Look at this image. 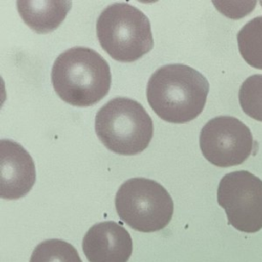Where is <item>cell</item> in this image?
I'll use <instances>...</instances> for the list:
<instances>
[{
    "label": "cell",
    "mask_w": 262,
    "mask_h": 262,
    "mask_svg": "<svg viewBox=\"0 0 262 262\" xmlns=\"http://www.w3.org/2000/svg\"><path fill=\"white\" fill-rule=\"evenodd\" d=\"M217 201L235 229L254 233L262 229V180L248 171H235L222 177Z\"/></svg>",
    "instance_id": "obj_6"
},
{
    "label": "cell",
    "mask_w": 262,
    "mask_h": 262,
    "mask_svg": "<svg viewBox=\"0 0 262 262\" xmlns=\"http://www.w3.org/2000/svg\"><path fill=\"white\" fill-rule=\"evenodd\" d=\"M57 95L74 106H90L101 100L111 87L108 63L95 50L76 46L60 53L51 70Z\"/></svg>",
    "instance_id": "obj_2"
},
{
    "label": "cell",
    "mask_w": 262,
    "mask_h": 262,
    "mask_svg": "<svg viewBox=\"0 0 262 262\" xmlns=\"http://www.w3.org/2000/svg\"><path fill=\"white\" fill-rule=\"evenodd\" d=\"M95 132L110 150L124 156L143 151L152 134V120L144 107L131 98L116 97L96 114Z\"/></svg>",
    "instance_id": "obj_4"
},
{
    "label": "cell",
    "mask_w": 262,
    "mask_h": 262,
    "mask_svg": "<svg viewBox=\"0 0 262 262\" xmlns=\"http://www.w3.org/2000/svg\"><path fill=\"white\" fill-rule=\"evenodd\" d=\"M96 34L103 50L121 62L135 61L154 46L149 19L128 3L105 7L97 18Z\"/></svg>",
    "instance_id": "obj_3"
},
{
    "label": "cell",
    "mask_w": 262,
    "mask_h": 262,
    "mask_svg": "<svg viewBox=\"0 0 262 262\" xmlns=\"http://www.w3.org/2000/svg\"><path fill=\"white\" fill-rule=\"evenodd\" d=\"M30 262H82L77 250L69 243L52 238L39 244Z\"/></svg>",
    "instance_id": "obj_12"
},
{
    "label": "cell",
    "mask_w": 262,
    "mask_h": 262,
    "mask_svg": "<svg viewBox=\"0 0 262 262\" xmlns=\"http://www.w3.org/2000/svg\"><path fill=\"white\" fill-rule=\"evenodd\" d=\"M17 10L23 20L39 34L55 30L66 18L70 0H18Z\"/></svg>",
    "instance_id": "obj_10"
},
{
    "label": "cell",
    "mask_w": 262,
    "mask_h": 262,
    "mask_svg": "<svg viewBox=\"0 0 262 262\" xmlns=\"http://www.w3.org/2000/svg\"><path fill=\"white\" fill-rule=\"evenodd\" d=\"M36 180L35 164L29 152L10 139L0 140V196L16 200L26 195Z\"/></svg>",
    "instance_id": "obj_8"
},
{
    "label": "cell",
    "mask_w": 262,
    "mask_h": 262,
    "mask_svg": "<svg viewBox=\"0 0 262 262\" xmlns=\"http://www.w3.org/2000/svg\"><path fill=\"white\" fill-rule=\"evenodd\" d=\"M237 45L246 62L262 70V16L251 19L239 30Z\"/></svg>",
    "instance_id": "obj_11"
},
{
    "label": "cell",
    "mask_w": 262,
    "mask_h": 262,
    "mask_svg": "<svg viewBox=\"0 0 262 262\" xmlns=\"http://www.w3.org/2000/svg\"><path fill=\"white\" fill-rule=\"evenodd\" d=\"M82 247L89 262H127L133 248L129 232L115 221L99 222L90 227Z\"/></svg>",
    "instance_id": "obj_9"
},
{
    "label": "cell",
    "mask_w": 262,
    "mask_h": 262,
    "mask_svg": "<svg viewBox=\"0 0 262 262\" xmlns=\"http://www.w3.org/2000/svg\"><path fill=\"white\" fill-rule=\"evenodd\" d=\"M119 217L141 232L163 229L170 222L174 204L160 183L146 178H131L118 189L115 198Z\"/></svg>",
    "instance_id": "obj_5"
},
{
    "label": "cell",
    "mask_w": 262,
    "mask_h": 262,
    "mask_svg": "<svg viewBox=\"0 0 262 262\" xmlns=\"http://www.w3.org/2000/svg\"><path fill=\"white\" fill-rule=\"evenodd\" d=\"M200 147L207 161L218 167L245 162L253 149L250 129L238 119L220 116L211 119L200 133Z\"/></svg>",
    "instance_id": "obj_7"
},
{
    "label": "cell",
    "mask_w": 262,
    "mask_h": 262,
    "mask_svg": "<svg viewBox=\"0 0 262 262\" xmlns=\"http://www.w3.org/2000/svg\"><path fill=\"white\" fill-rule=\"evenodd\" d=\"M209 93L207 79L196 70L180 63L166 64L149 78L147 101L164 121L187 123L204 110Z\"/></svg>",
    "instance_id": "obj_1"
},
{
    "label": "cell",
    "mask_w": 262,
    "mask_h": 262,
    "mask_svg": "<svg viewBox=\"0 0 262 262\" xmlns=\"http://www.w3.org/2000/svg\"><path fill=\"white\" fill-rule=\"evenodd\" d=\"M238 100L246 115L262 122V75L250 76L243 82Z\"/></svg>",
    "instance_id": "obj_13"
}]
</instances>
